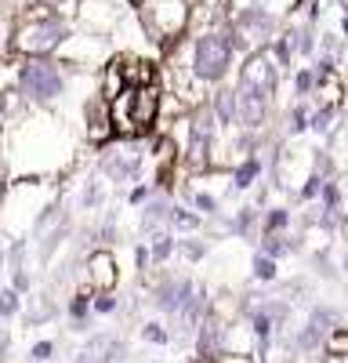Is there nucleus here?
Listing matches in <instances>:
<instances>
[{
  "mask_svg": "<svg viewBox=\"0 0 348 363\" xmlns=\"http://www.w3.org/2000/svg\"><path fill=\"white\" fill-rule=\"evenodd\" d=\"M54 356V342H37L33 349H29V359H33V363H47Z\"/></svg>",
  "mask_w": 348,
  "mask_h": 363,
  "instance_id": "obj_30",
  "label": "nucleus"
},
{
  "mask_svg": "<svg viewBox=\"0 0 348 363\" xmlns=\"http://www.w3.org/2000/svg\"><path fill=\"white\" fill-rule=\"evenodd\" d=\"M344 196H348V174H344Z\"/></svg>",
  "mask_w": 348,
  "mask_h": 363,
  "instance_id": "obj_37",
  "label": "nucleus"
},
{
  "mask_svg": "<svg viewBox=\"0 0 348 363\" xmlns=\"http://www.w3.org/2000/svg\"><path fill=\"white\" fill-rule=\"evenodd\" d=\"M153 196H156V189L149 186V182H138V186L127 193V203H131V207H141V203H149Z\"/></svg>",
  "mask_w": 348,
  "mask_h": 363,
  "instance_id": "obj_27",
  "label": "nucleus"
},
{
  "mask_svg": "<svg viewBox=\"0 0 348 363\" xmlns=\"http://www.w3.org/2000/svg\"><path fill=\"white\" fill-rule=\"evenodd\" d=\"M254 222H257V207H240L236 218L228 222V233H232V236H247Z\"/></svg>",
  "mask_w": 348,
  "mask_h": 363,
  "instance_id": "obj_24",
  "label": "nucleus"
},
{
  "mask_svg": "<svg viewBox=\"0 0 348 363\" xmlns=\"http://www.w3.org/2000/svg\"><path fill=\"white\" fill-rule=\"evenodd\" d=\"M232 174V189L236 193H247V189H254V182L261 178V157H257V149L247 157V160H240L236 167L228 171Z\"/></svg>",
  "mask_w": 348,
  "mask_h": 363,
  "instance_id": "obj_13",
  "label": "nucleus"
},
{
  "mask_svg": "<svg viewBox=\"0 0 348 363\" xmlns=\"http://www.w3.org/2000/svg\"><path fill=\"white\" fill-rule=\"evenodd\" d=\"M73 363H87V359H73Z\"/></svg>",
  "mask_w": 348,
  "mask_h": 363,
  "instance_id": "obj_40",
  "label": "nucleus"
},
{
  "mask_svg": "<svg viewBox=\"0 0 348 363\" xmlns=\"http://www.w3.org/2000/svg\"><path fill=\"white\" fill-rule=\"evenodd\" d=\"M337 113H341V109H334V106H315V113H312V131H315V135H334V131H337V128H334Z\"/></svg>",
  "mask_w": 348,
  "mask_h": 363,
  "instance_id": "obj_23",
  "label": "nucleus"
},
{
  "mask_svg": "<svg viewBox=\"0 0 348 363\" xmlns=\"http://www.w3.org/2000/svg\"><path fill=\"white\" fill-rule=\"evenodd\" d=\"M141 22L153 33V40H178L189 26V4L185 0H145L141 4Z\"/></svg>",
  "mask_w": 348,
  "mask_h": 363,
  "instance_id": "obj_6",
  "label": "nucleus"
},
{
  "mask_svg": "<svg viewBox=\"0 0 348 363\" xmlns=\"http://www.w3.org/2000/svg\"><path fill=\"white\" fill-rule=\"evenodd\" d=\"M116 306H120V298H116L112 291H105V294H95V313H98V316H109V313H116Z\"/></svg>",
  "mask_w": 348,
  "mask_h": 363,
  "instance_id": "obj_28",
  "label": "nucleus"
},
{
  "mask_svg": "<svg viewBox=\"0 0 348 363\" xmlns=\"http://www.w3.org/2000/svg\"><path fill=\"white\" fill-rule=\"evenodd\" d=\"M218 120H221V128H232V124H240V95H236V87H221L214 91V99H211Z\"/></svg>",
  "mask_w": 348,
  "mask_h": 363,
  "instance_id": "obj_12",
  "label": "nucleus"
},
{
  "mask_svg": "<svg viewBox=\"0 0 348 363\" xmlns=\"http://www.w3.org/2000/svg\"><path fill=\"white\" fill-rule=\"evenodd\" d=\"M327 153L337 167V174H348V128H337L330 135V145H327Z\"/></svg>",
  "mask_w": 348,
  "mask_h": 363,
  "instance_id": "obj_20",
  "label": "nucleus"
},
{
  "mask_svg": "<svg viewBox=\"0 0 348 363\" xmlns=\"http://www.w3.org/2000/svg\"><path fill=\"white\" fill-rule=\"evenodd\" d=\"M149 251H153V265H163L174 251H178V236L170 229H156L153 240H149Z\"/></svg>",
  "mask_w": 348,
  "mask_h": 363,
  "instance_id": "obj_16",
  "label": "nucleus"
},
{
  "mask_svg": "<svg viewBox=\"0 0 348 363\" xmlns=\"http://www.w3.org/2000/svg\"><path fill=\"white\" fill-rule=\"evenodd\" d=\"M116 138V120H112V102L109 99H95L87 106V142L95 145H109Z\"/></svg>",
  "mask_w": 348,
  "mask_h": 363,
  "instance_id": "obj_10",
  "label": "nucleus"
},
{
  "mask_svg": "<svg viewBox=\"0 0 348 363\" xmlns=\"http://www.w3.org/2000/svg\"><path fill=\"white\" fill-rule=\"evenodd\" d=\"M341 236H344V244H348V218H344V225H341Z\"/></svg>",
  "mask_w": 348,
  "mask_h": 363,
  "instance_id": "obj_36",
  "label": "nucleus"
},
{
  "mask_svg": "<svg viewBox=\"0 0 348 363\" xmlns=\"http://www.w3.org/2000/svg\"><path fill=\"white\" fill-rule=\"evenodd\" d=\"M134 265H138L141 272H145V269H149V265H153V251H149V247H145V244H138V247H134Z\"/></svg>",
  "mask_w": 348,
  "mask_h": 363,
  "instance_id": "obj_32",
  "label": "nucleus"
},
{
  "mask_svg": "<svg viewBox=\"0 0 348 363\" xmlns=\"http://www.w3.org/2000/svg\"><path fill=\"white\" fill-rule=\"evenodd\" d=\"M105 182L109 178H87L80 189V211H98L105 203Z\"/></svg>",
  "mask_w": 348,
  "mask_h": 363,
  "instance_id": "obj_19",
  "label": "nucleus"
},
{
  "mask_svg": "<svg viewBox=\"0 0 348 363\" xmlns=\"http://www.w3.org/2000/svg\"><path fill=\"white\" fill-rule=\"evenodd\" d=\"M178 251H182L189 262H199L207 247H203V244H196V240H178Z\"/></svg>",
  "mask_w": 348,
  "mask_h": 363,
  "instance_id": "obj_31",
  "label": "nucleus"
},
{
  "mask_svg": "<svg viewBox=\"0 0 348 363\" xmlns=\"http://www.w3.org/2000/svg\"><path fill=\"white\" fill-rule=\"evenodd\" d=\"M290 222H294V211L283 207V203H276V207H269L265 215H261V236L286 233V229H290Z\"/></svg>",
  "mask_w": 348,
  "mask_h": 363,
  "instance_id": "obj_15",
  "label": "nucleus"
},
{
  "mask_svg": "<svg viewBox=\"0 0 348 363\" xmlns=\"http://www.w3.org/2000/svg\"><path fill=\"white\" fill-rule=\"evenodd\" d=\"M8 189H11V164H8V153L0 149V203H4Z\"/></svg>",
  "mask_w": 348,
  "mask_h": 363,
  "instance_id": "obj_29",
  "label": "nucleus"
},
{
  "mask_svg": "<svg viewBox=\"0 0 348 363\" xmlns=\"http://www.w3.org/2000/svg\"><path fill=\"white\" fill-rule=\"evenodd\" d=\"M47 4H58V0H47ZM62 4H69V0H62Z\"/></svg>",
  "mask_w": 348,
  "mask_h": 363,
  "instance_id": "obj_38",
  "label": "nucleus"
},
{
  "mask_svg": "<svg viewBox=\"0 0 348 363\" xmlns=\"http://www.w3.org/2000/svg\"><path fill=\"white\" fill-rule=\"evenodd\" d=\"M62 87H66L62 73H58V66L47 62V58H25L18 66V91H22L25 102L47 106L62 95Z\"/></svg>",
  "mask_w": 348,
  "mask_h": 363,
  "instance_id": "obj_5",
  "label": "nucleus"
},
{
  "mask_svg": "<svg viewBox=\"0 0 348 363\" xmlns=\"http://www.w3.org/2000/svg\"><path fill=\"white\" fill-rule=\"evenodd\" d=\"M116 255L109 247H98L87 255V280H83V291H91V294H105L116 287Z\"/></svg>",
  "mask_w": 348,
  "mask_h": 363,
  "instance_id": "obj_9",
  "label": "nucleus"
},
{
  "mask_svg": "<svg viewBox=\"0 0 348 363\" xmlns=\"http://www.w3.org/2000/svg\"><path fill=\"white\" fill-rule=\"evenodd\" d=\"M160 116V87H127L120 99L112 102V120H116V138H138L145 135Z\"/></svg>",
  "mask_w": 348,
  "mask_h": 363,
  "instance_id": "obj_2",
  "label": "nucleus"
},
{
  "mask_svg": "<svg viewBox=\"0 0 348 363\" xmlns=\"http://www.w3.org/2000/svg\"><path fill=\"white\" fill-rule=\"evenodd\" d=\"M250 277L261 280V284H276V277H279L276 258L265 255V251H254V258H250Z\"/></svg>",
  "mask_w": 348,
  "mask_h": 363,
  "instance_id": "obj_21",
  "label": "nucleus"
},
{
  "mask_svg": "<svg viewBox=\"0 0 348 363\" xmlns=\"http://www.w3.org/2000/svg\"><path fill=\"white\" fill-rule=\"evenodd\" d=\"M87 313H95V294H91V291H80V294H73V301H69V320H73L76 327H83Z\"/></svg>",
  "mask_w": 348,
  "mask_h": 363,
  "instance_id": "obj_22",
  "label": "nucleus"
},
{
  "mask_svg": "<svg viewBox=\"0 0 348 363\" xmlns=\"http://www.w3.org/2000/svg\"><path fill=\"white\" fill-rule=\"evenodd\" d=\"M294 4H298V0H265V11L269 15H283V11H290Z\"/></svg>",
  "mask_w": 348,
  "mask_h": 363,
  "instance_id": "obj_33",
  "label": "nucleus"
},
{
  "mask_svg": "<svg viewBox=\"0 0 348 363\" xmlns=\"http://www.w3.org/2000/svg\"><path fill=\"white\" fill-rule=\"evenodd\" d=\"M66 40H69L66 22H58V15H51V11L29 15V18L18 26V33H15V48H18L25 58H44V55L58 51Z\"/></svg>",
  "mask_w": 348,
  "mask_h": 363,
  "instance_id": "obj_4",
  "label": "nucleus"
},
{
  "mask_svg": "<svg viewBox=\"0 0 348 363\" xmlns=\"http://www.w3.org/2000/svg\"><path fill=\"white\" fill-rule=\"evenodd\" d=\"M203 225V215L192 207H182V203H170V215H167V229L170 233H196Z\"/></svg>",
  "mask_w": 348,
  "mask_h": 363,
  "instance_id": "obj_14",
  "label": "nucleus"
},
{
  "mask_svg": "<svg viewBox=\"0 0 348 363\" xmlns=\"http://www.w3.org/2000/svg\"><path fill=\"white\" fill-rule=\"evenodd\" d=\"M18 309H22L18 291H15V287H4V291H0V320H11Z\"/></svg>",
  "mask_w": 348,
  "mask_h": 363,
  "instance_id": "obj_25",
  "label": "nucleus"
},
{
  "mask_svg": "<svg viewBox=\"0 0 348 363\" xmlns=\"http://www.w3.org/2000/svg\"><path fill=\"white\" fill-rule=\"evenodd\" d=\"M141 338L153 342V345H167L170 342V330H163V323L149 320V323H141Z\"/></svg>",
  "mask_w": 348,
  "mask_h": 363,
  "instance_id": "obj_26",
  "label": "nucleus"
},
{
  "mask_svg": "<svg viewBox=\"0 0 348 363\" xmlns=\"http://www.w3.org/2000/svg\"><path fill=\"white\" fill-rule=\"evenodd\" d=\"M232 51H236V37L232 29H211L203 33L192 48V77L199 84H214L225 77L228 62H232Z\"/></svg>",
  "mask_w": 348,
  "mask_h": 363,
  "instance_id": "obj_3",
  "label": "nucleus"
},
{
  "mask_svg": "<svg viewBox=\"0 0 348 363\" xmlns=\"http://www.w3.org/2000/svg\"><path fill=\"white\" fill-rule=\"evenodd\" d=\"M232 37H236V48H261L265 51V44L276 37V15H269L265 8H240L236 15H232ZM250 51V55H254Z\"/></svg>",
  "mask_w": 348,
  "mask_h": 363,
  "instance_id": "obj_7",
  "label": "nucleus"
},
{
  "mask_svg": "<svg viewBox=\"0 0 348 363\" xmlns=\"http://www.w3.org/2000/svg\"><path fill=\"white\" fill-rule=\"evenodd\" d=\"M131 4H145V0H131Z\"/></svg>",
  "mask_w": 348,
  "mask_h": 363,
  "instance_id": "obj_39",
  "label": "nucleus"
},
{
  "mask_svg": "<svg viewBox=\"0 0 348 363\" xmlns=\"http://www.w3.org/2000/svg\"><path fill=\"white\" fill-rule=\"evenodd\" d=\"M218 363H254V359L250 356H221Z\"/></svg>",
  "mask_w": 348,
  "mask_h": 363,
  "instance_id": "obj_34",
  "label": "nucleus"
},
{
  "mask_svg": "<svg viewBox=\"0 0 348 363\" xmlns=\"http://www.w3.org/2000/svg\"><path fill=\"white\" fill-rule=\"evenodd\" d=\"M261 251H265V255H272V258H286V255L301 251V240L286 236V233H276V236H261Z\"/></svg>",
  "mask_w": 348,
  "mask_h": 363,
  "instance_id": "obj_18",
  "label": "nucleus"
},
{
  "mask_svg": "<svg viewBox=\"0 0 348 363\" xmlns=\"http://www.w3.org/2000/svg\"><path fill=\"white\" fill-rule=\"evenodd\" d=\"M54 186L44 178H18L11 182V189L0 203V233L8 240H22L29 229L40 222V215L51 207Z\"/></svg>",
  "mask_w": 348,
  "mask_h": 363,
  "instance_id": "obj_1",
  "label": "nucleus"
},
{
  "mask_svg": "<svg viewBox=\"0 0 348 363\" xmlns=\"http://www.w3.org/2000/svg\"><path fill=\"white\" fill-rule=\"evenodd\" d=\"M276 80H279V62L269 51H254L247 58L243 73H240V87H250V91H257V95H265V99L276 95Z\"/></svg>",
  "mask_w": 348,
  "mask_h": 363,
  "instance_id": "obj_8",
  "label": "nucleus"
},
{
  "mask_svg": "<svg viewBox=\"0 0 348 363\" xmlns=\"http://www.w3.org/2000/svg\"><path fill=\"white\" fill-rule=\"evenodd\" d=\"M236 95H240V128L243 131L265 128V120H269V99L257 95V91H250V87H240V84H236Z\"/></svg>",
  "mask_w": 348,
  "mask_h": 363,
  "instance_id": "obj_11",
  "label": "nucleus"
},
{
  "mask_svg": "<svg viewBox=\"0 0 348 363\" xmlns=\"http://www.w3.org/2000/svg\"><path fill=\"white\" fill-rule=\"evenodd\" d=\"M4 120H8V113H4V106H0V131H4Z\"/></svg>",
  "mask_w": 348,
  "mask_h": 363,
  "instance_id": "obj_35",
  "label": "nucleus"
},
{
  "mask_svg": "<svg viewBox=\"0 0 348 363\" xmlns=\"http://www.w3.org/2000/svg\"><path fill=\"white\" fill-rule=\"evenodd\" d=\"M312 113L315 109H308V102H294V106H290V113H286V135L298 138V135L312 131Z\"/></svg>",
  "mask_w": 348,
  "mask_h": 363,
  "instance_id": "obj_17",
  "label": "nucleus"
}]
</instances>
